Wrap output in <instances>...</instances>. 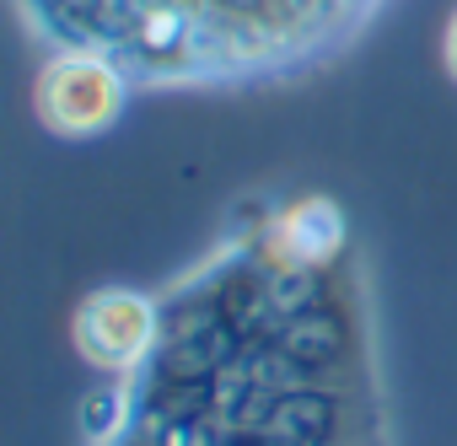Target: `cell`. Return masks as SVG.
<instances>
[{"instance_id":"6da1fadb","label":"cell","mask_w":457,"mask_h":446,"mask_svg":"<svg viewBox=\"0 0 457 446\" xmlns=\"http://www.w3.org/2000/svg\"><path fill=\"white\" fill-rule=\"evenodd\" d=\"M87 446H387L350 220L323 194L253 210L167 301Z\"/></svg>"},{"instance_id":"7a4b0ae2","label":"cell","mask_w":457,"mask_h":446,"mask_svg":"<svg viewBox=\"0 0 457 446\" xmlns=\"http://www.w3.org/2000/svg\"><path fill=\"white\" fill-rule=\"evenodd\" d=\"M38 49H97L135 92L259 87L339 60L387 0H12Z\"/></svg>"},{"instance_id":"3957f363","label":"cell","mask_w":457,"mask_h":446,"mask_svg":"<svg viewBox=\"0 0 457 446\" xmlns=\"http://www.w3.org/2000/svg\"><path fill=\"white\" fill-rule=\"evenodd\" d=\"M129 76L97 49H44L33 81V113L60 140H92L129 108Z\"/></svg>"},{"instance_id":"277c9868","label":"cell","mask_w":457,"mask_h":446,"mask_svg":"<svg viewBox=\"0 0 457 446\" xmlns=\"http://www.w3.org/2000/svg\"><path fill=\"white\" fill-rule=\"evenodd\" d=\"M162 334V301L145 296V291H129V285H103L92 291L76 318H71V339H76V355L97 371H135L151 344Z\"/></svg>"},{"instance_id":"5b68a950","label":"cell","mask_w":457,"mask_h":446,"mask_svg":"<svg viewBox=\"0 0 457 446\" xmlns=\"http://www.w3.org/2000/svg\"><path fill=\"white\" fill-rule=\"evenodd\" d=\"M441 65H446V76L457 81V12H452L446 28H441Z\"/></svg>"}]
</instances>
